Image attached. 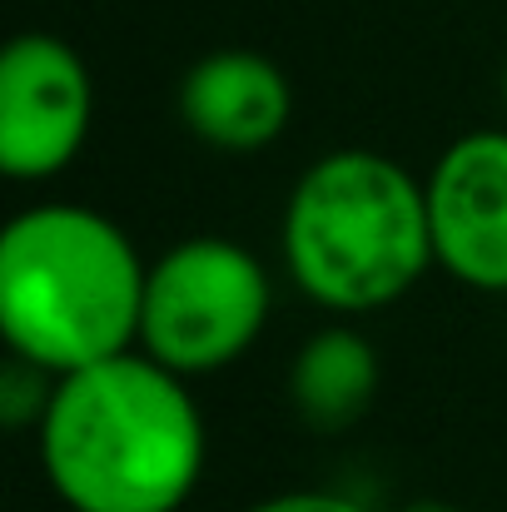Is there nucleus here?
<instances>
[{
	"instance_id": "nucleus-7",
	"label": "nucleus",
	"mask_w": 507,
	"mask_h": 512,
	"mask_svg": "<svg viewBox=\"0 0 507 512\" xmlns=\"http://www.w3.org/2000/svg\"><path fill=\"white\" fill-rule=\"evenodd\" d=\"M294 115L289 75L259 50H214L194 60L179 80L184 130L219 155L269 150Z\"/></svg>"
},
{
	"instance_id": "nucleus-12",
	"label": "nucleus",
	"mask_w": 507,
	"mask_h": 512,
	"mask_svg": "<svg viewBox=\"0 0 507 512\" xmlns=\"http://www.w3.org/2000/svg\"><path fill=\"white\" fill-rule=\"evenodd\" d=\"M503 110H507V65H503Z\"/></svg>"
},
{
	"instance_id": "nucleus-6",
	"label": "nucleus",
	"mask_w": 507,
	"mask_h": 512,
	"mask_svg": "<svg viewBox=\"0 0 507 512\" xmlns=\"http://www.w3.org/2000/svg\"><path fill=\"white\" fill-rule=\"evenodd\" d=\"M423 189L433 264L478 294H507V130L458 135Z\"/></svg>"
},
{
	"instance_id": "nucleus-1",
	"label": "nucleus",
	"mask_w": 507,
	"mask_h": 512,
	"mask_svg": "<svg viewBox=\"0 0 507 512\" xmlns=\"http://www.w3.org/2000/svg\"><path fill=\"white\" fill-rule=\"evenodd\" d=\"M35 438L70 512H179L209 453L189 378L140 348L60 373Z\"/></svg>"
},
{
	"instance_id": "nucleus-2",
	"label": "nucleus",
	"mask_w": 507,
	"mask_h": 512,
	"mask_svg": "<svg viewBox=\"0 0 507 512\" xmlns=\"http://www.w3.org/2000/svg\"><path fill=\"white\" fill-rule=\"evenodd\" d=\"M150 264L130 234L85 204L45 199L0 234V334L45 373H75L140 348Z\"/></svg>"
},
{
	"instance_id": "nucleus-9",
	"label": "nucleus",
	"mask_w": 507,
	"mask_h": 512,
	"mask_svg": "<svg viewBox=\"0 0 507 512\" xmlns=\"http://www.w3.org/2000/svg\"><path fill=\"white\" fill-rule=\"evenodd\" d=\"M50 393H55V373H45L40 363L10 353L5 358V373H0V423L10 433L40 428V418L50 408Z\"/></svg>"
},
{
	"instance_id": "nucleus-8",
	"label": "nucleus",
	"mask_w": 507,
	"mask_h": 512,
	"mask_svg": "<svg viewBox=\"0 0 507 512\" xmlns=\"http://www.w3.org/2000/svg\"><path fill=\"white\" fill-rule=\"evenodd\" d=\"M378 353L348 324H329L299 343L289 363V403L309 433L353 428L378 398Z\"/></svg>"
},
{
	"instance_id": "nucleus-5",
	"label": "nucleus",
	"mask_w": 507,
	"mask_h": 512,
	"mask_svg": "<svg viewBox=\"0 0 507 512\" xmlns=\"http://www.w3.org/2000/svg\"><path fill=\"white\" fill-rule=\"evenodd\" d=\"M95 120V80L80 50L50 30H25L0 55V170L20 184L65 174Z\"/></svg>"
},
{
	"instance_id": "nucleus-4",
	"label": "nucleus",
	"mask_w": 507,
	"mask_h": 512,
	"mask_svg": "<svg viewBox=\"0 0 507 512\" xmlns=\"http://www.w3.org/2000/svg\"><path fill=\"white\" fill-rule=\"evenodd\" d=\"M274 279L254 249L224 234H194L165 249L145 274L140 353L204 378L239 363L269 324Z\"/></svg>"
},
{
	"instance_id": "nucleus-3",
	"label": "nucleus",
	"mask_w": 507,
	"mask_h": 512,
	"mask_svg": "<svg viewBox=\"0 0 507 512\" xmlns=\"http://www.w3.org/2000/svg\"><path fill=\"white\" fill-rule=\"evenodd\" d=\"M284 269L338 319L398 304L433 264L428 189L383 150H329L294 179L279 229Z\"/></svg>"
},
{
	"instance_id": "nucleus-10",
	"label": "nucleus",
	"mask_w": 507,
	"mask_h": 512,
	"mask_svg": "<svg viewBox=\"0 0 507 512\" xmlns=\"http://www.w3.org/2000/svg\"><path fill=\"white\" fill-rule=\"evenodd\" d=\"M244 512H363L353 498L329 493V488H294V493H274V498H259L254 508Z\"/></svg>"
},
{
	"instance_id": "nucleus-11",
	"label": "nucleus",
	"mask_w": 507,
	"mask_h": 512,
	"mask_svg": "<svg viewBox=\"0 0 507 512\" xmlns=\"http://www.w3.org/2000/svg\"><path fill=\"white\" fill-rule=\"evenodd\" d=\"M398 512H453L448 503H433V498H418V503H408V508H398Z\"/></svg>"
}]
</instances>
